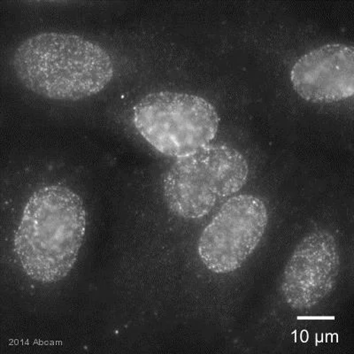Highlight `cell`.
Instances as JSON below:
<instances>
[{
  "mask_svg": "<svg viewBox=\"0 0 354 354\" xmlns=\"http://www.w3.org/2000/svg\"><path fill=\"white\" fill-rule=\"evenodd\" d=\"M87 227L83 199L61 185L37 189L15 230L14 251L22 270L41 283H55L77 262Z\"/></svg>",
  "mask_w": 354,
  "mask_h": 354,
  "instance_id": "6da1fadb",
  "label": "cell"
},
{
  "mask_svg": "<svg viewBox=\"0 0 354 354\" xmlns=\"http://www.w3.org/2000/svg\"><path fill=\"white\" fill-rule=\"evenodd\" d=\"M12 66L20 83L47 99L75 101L104 90L113 77L109 53L78 35L44 32L24 40Z\"/></svg>",
  "mask_w": 354,
  "mask_h": 354,
  "instance_id": "7a4b0ae2",
  "label": "cell"
},
{
  "mask_svg": "<svg viewBox=\"0 0 354 354\" xmlns=\"http://www.w3.org/2000/svg\"><path fill=\"white\" fill-rule=\"evenodd\" d=\"M249 176L248 160L227 145H208L179 158L163 180L169 209L185 219H199L239 192Z\"/></svg>",
  "mask_w": 354,
  "mask_h": 354,
  "instance_id": "3957f363",
  "label": "cell"
},
{
  "mask_svg": "<svg viewBox=\"0 0 354 354\" xmlns=\"http://www.w3.org/2000/svg\"><path fill=\"white\" fill-rule=\"evenodd\" d=\"M132 119L155 150L178 159L210 145L220 123L217 111L204 97L175 91L147 95L134 106Z\"/></svg>",
  "mask_w": 354,
  "mask_h": 354,
  "instance_id": "277c9868",
  "label": "cell"
},
{
  "mask_svg": "<svg viewBox=\"0 0 354 354\" xmlns=\"http://www.w3.org/2000/svg\"><path fill=\"white\" fill-rule=\"evenodd\" d=\"M268 223L261 198L241 194L227 199L198 239L199 259L214 273L238 270L254 254Z\"/></svg>",
  "mask_w": 354,
  "mask_h": 354,
  "instance_id": "5b68a950",
  "label": "cell"
},
{
  "mask_svg": "<svg viewBox=\"0 0 354 354\" xmlns=\"http://www.w3.org/2000/svg\"><path fill=\"white\" fill-rule=\"evenodd\" d=\"M339 270V251L333 234L314 230L302 239L288 261L281 292L292 309H311L334 290Z\"/></svg>",
  "mask_w": 354,
  "mask_h": 354,
  "instance_id": "8992f818",
  "label": "cell"
},
{
  "mask_svg": "<svg viewBox=\"0 0 354 354\" xmlns=\"http://www.w3.org/2000/svg\"><path fill=\"white\" fill-rule=\"evenodd\" d=\"M294 91L315 104L339 102L354 93V49L328 44L302 55L290 71Z\"/></svg>",
  "mask_w": 354,
  "mask_h": 354,
  "instance_id": "52a82bcc",
  "label": "cell"
}]
</instances>
